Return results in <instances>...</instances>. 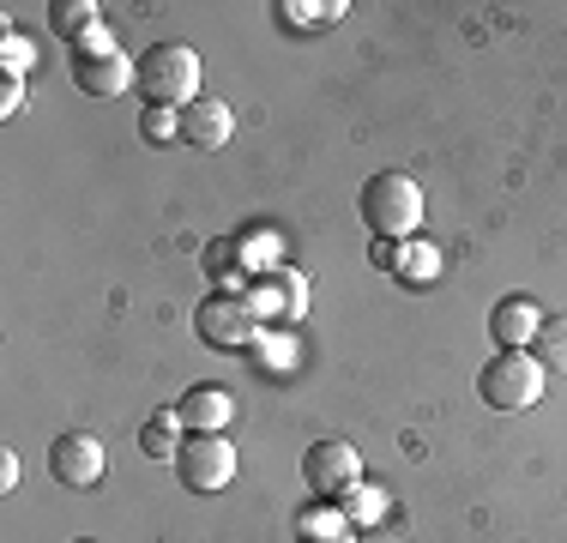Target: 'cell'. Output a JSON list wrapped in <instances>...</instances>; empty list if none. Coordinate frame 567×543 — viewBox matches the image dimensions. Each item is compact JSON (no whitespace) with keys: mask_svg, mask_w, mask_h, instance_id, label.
<instances>
[{"mask_svg":"<svg viewBox=\"0 0 567 543\" xmlns=\"http://www.w3.org/2000/svg\"><path fill=\"white\" fill-rule=\"evenodd\" d=\"M140 98L152 109L199 103V54L187 43H152L140 54Z\"/></svg>","mask_w":567,"mask_h":543,"instance_id":"obj_1","label":"cell"},{"mask_svg":"<svg viewBox=\"0 0 567 543\" xmlns=\"http://www.w3.org/2000/svg\"><path fill=\"white\" fill-rule=\"evenodd\" d=\"M103 465H110V459H103V441L85 429H66V434H55V447H49V471H55L61 489L103 483Z\"/></svg>","mask_w":567,"mask_h":543,"instance_id":"obj_6","label":"cell"},{"mask_svg":"<svg viewBox=\"0 0 567 543\" xmlns=\"http://www.w3.org/2000/svg\"><path fill=\"white\" fill-rule=\"evenodd\" d=\"M477 392L489 411H532L544 399V362L532 350H495L477 375Z\"/></svg>","mask_w":567,"mask_h":543,"instance_id":"obj_3","label":"cell"},{"mask_svg":"<svg viewBox=\"0 0 567 543\" xmlns=\"http://www.w3.org/2000/svg\"><path fill=\"white\" fill-rule=\"evenodd\" d=\"M357 478H362V459L350 441H315L302 453V483L315 489V495H344Z\"/></svg>","mask_w":567,"mask_h":543,"instance_id":"obj_7","label":"cell"},{"mask_svg":"<svg viewBox=\"0 0 567 543\" xmlns=\"http://www.w3.org/2000/svg\"><path fill=\"white\" fill-rule=\"evenodd\" d=\"M229 133H236V115H229V103L199 98V103L182 109V140L194 145V152H224Z\"/></svg>","mask_w":567,"mask_h":543,"instance_id":"obj_10","label":"cell"},{"mask_svg":"<svg viewBox=\"0 0 567 543\" xmlns=\"http://www.w3.org/2000/svg\"><path fill=\"white\" fill-rule=\"evenodd\" d=\"M49 19H55V31L73 37V43L97 31V7H91V0H55V7H49Z\"/></svg>","mask_w":567,"mask_h":543,"instance_id":"obj_13","label":"cell"},{"mask_svg":"<svg viewBox=\"0 0 567 543\" xmlns=\"http://www.w3.org/2000/svg\"><path fill=\"white\" fill-rule=\"evenodd\" d=\"M12 489H19V453L0 447V495H12Z\"/></svg>","mask_w":567,"mask_h":543,"instance_id":"obj_21","label":"cell"},{"mask_svg":"<svg viewBox=\"0 0 567 543\" xmlns=\"http://www.w3.org/2000/svg\"><path fill=\"white\" fill-rule=\"evenodd\" d=\"M344 513L369 525V520H381V513H386V495H381V489H369V483H350L344 489Z\"/></svg>","mask_w":567,"mask_h":543,"instance_id":"obj_16","label":"cell"},{"mask_svg":"<svg viewBox=\"0 0 567 543\" xmlns=\"http://www.w3.org/2000/svg\"><path fill=\"white\" fill-rule=\"evenodd\" d=\"M537 326H544V315H537L532 296H502V303L489 308V338L502 350H532Z\"/></svg>","mask_w":567,"mask_h":543,"instance_id":"obj_11","label":"cell"},{"mask_svg":"<svg viewBox=\"0 0 567 543\" xmlns=\"http://www.w3.org/2000/svg\"><path fill=\"white\" fill-rule=\"evenodd\" d=\"M302 543H350L344 532H332V537H302Z\"/></svg>","mask_w":567,"mask_h":543,"instance_id":"obj_24","label":"cell"},{"mask_svg":"<svg viewBox=\"0 0 567 543\" xmlns=\"http://www.w3.org/2000/svg\"><path fill=\"white\" fill-rule=\"evenodd\" d=\"M175 429H182V417H175V411H157L152 423H145L140 447H145L152 459H175V453H182V441H175Z\"/></svg>","mask_w":567,"mask_h":543,"instance_id":"obj_14","label":"cell"},{"mask_svg":"<svg viewBox=\"0 0 567 543\" xmlns=\"http://www.w3.org/2000/svg\"><path fill=\"white\" fill-rule=\"evenodd\" d=\"M260 345H266V362H296V357H290V350H296L290 338H260Z\"/></svg>","mask_w":567,"mask_h":543,"instance_id":"obj_22","label":"cell"},{"mask_svg":"<svg viewBox=\"0 0 567 543\" xmlns=\"http://www.w3.org/2000/svg\"><path fill=\"white\" fill-rule=\"evenodd\" d=\"M194 332H199V345L206 350H241L254 332H260V315L248 308V296H236V290H212L206 303H194Z\"/></svg>","mask_w":567,"mask_h":543,"instance_id":"obj_4","label":"cell"},{"mask_svg":"<svg viewBox=\"0 0 567 543\" xmlns=\"http://www.w3.org/2000/svg\"><path fill=\"white\" fill-rule=\"evenodd\" d=\"M73 85L85 98H121L127 85H140V61H127L121 49L110 54H73Z\"/></svg>","mask_w":567,"mask_h":543,"instance_id":"obj_8","label":"cell"},{"mask_svg":"<svg viewBox=\"0 0 567 543\" xmlns=\"http://www.w3.org/2000/svg\"><path fill=\"white\" fill-rule=\"evenodd\" d=\"M175 471H182L187 495H218L236 478V447L224 434H187L182 453H175Z\"/></svg>","mask_w":567,"mask_h":543,"instance_id":"obj_5","label":"cell"},{"mask_svg":"<svg viewBox=\"0 0 567 543\" xmlns=\"http://www.w3.org/2000/svg\"><path fill=\"white\" fill-rule=\"evenodd\" d=\"M236 260H241V248H236V242H229V236H212L206 242V272H212V278H229V272H236Z\"/></svg>","mask_w":567,"mask_h":543,"instance_id":"obj_19","label":"cell"},{"mask_svg":"<svg viewBox=\"0 0 567 543\" xmlns=\"http://www.w3.org/2000/svg\"><path fill=\"white\" fill-rule=\"evenodd\" d=\"M229 411H236V399H229V387H218V380H199V387H187L182 404H175V417H182L187 434H224Z\"/></svg>","mask_w":567,"mask_h":543,"instance_id":"obj_9","label":"cell"},{"mask_svg":"<svg viewBox=\"0 0 567 543\" xmlns=\"http://www.w3.org/2000/svg\"><path fill=\"white\" fill-rule=\"evenodd\" d=\"M79 54H110V31H103V24H97V31H91V37H79Z\"/></svg>","mask_w":567,"mask_h":543,"instance_id":"obj_23","label":"cell"},{"mask_svg":"<svg viewBox=\"0 0 567 543\" xmlns=\"http://www.w3.org/2000/svg\"><path fill=\"white\" fill-rule=\"evenodd\" d=\"M399 254H404V260H399L404 284H429L441 272V248H435V242H416V248H399Z\"/></svg>","mask_w":567,"mask_h":543,"instance_id":"obj_15","label":"cell"},{"mask_svg":"<svg viewBox=\"0 0 567 543\" xmlns=\"http://www.w3.org/2000/svg\"><path fill=\"white\" fill-rule=\"evenodd\" d=\"M24 109V79H0V115H19Z\"/></svg>","mask_w":567,"mask_h":543,"instance_id":"obj_20","label":"cell"},{"mask_svg":"<svg viewBox=\"0 0 567 543\" xmlns=\"http://www.w3.org/2000/svg\"><path fill=\"white\" fill-rule=\"evenodd\" d=\"M278 12H290L296 24H339L350 7H344V0H327V7H302V0H284Z\"/></svg>","mask_w":567,"mask_h":543,"instance_id":"obj_18","label":"cell"},{"mask_svg":"<svg viewBox=\"0 0 567 543\" xmlns=\"http://www.w3.org/2000/svg\"><path fill=\"white\" fill-rule=\"evenodd\" d=\"M31 61H37V49L24 43L19 31L0 37V73H7V79H24V73H31Z\"/></svg>","mask_w":567,"mask_h":543,"instance_id":"obj_17","label":"cell"},{"mask_svg":"<svg viewBox=\"0 0 567 543\" xmlns=\"http://www.w3.org/2000/svg\"><path fill=\"white\" fill-rule=\"evenodd\" d=\"M532 350H537V362H544V369L567 375V315H544V326H537V338H532Z\"/></svg>","mask_w":567,"mask_h":543,"instance_id":"obj_12","label":"cell"},{"mask_svg":"<svg viewBox=\"0 0 567 543\" xmlns=\"http://www.w3.org/2000/svg\"><path fill=\"white\" fill-rule=\"evenodd\" d=\"M362 224H369V236H411L416 224H423V187L411 182V175H399V170H381V175H369L362 182Z\"/></svg>","mask_w":567,"mask_h":543,"instance_id":"obj_2","label":"cell"}]
</instances>
